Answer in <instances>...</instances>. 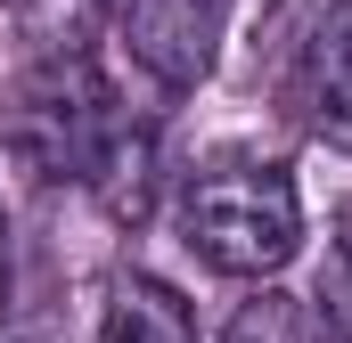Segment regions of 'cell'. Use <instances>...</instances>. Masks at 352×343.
Masks as SVG:
<instances>
[{
    "instance_id": "cell-1",
    "label": "cell",
    "mask_w": 352,
    "mask_h": 343,
    "mask_svg": "<svg viewBox=\"0 0 352 343\" xmlns=\"http://www.w3.org/2000/svg\"><path fill=\"white\" fill-rule=\"evenodd\" d=\"M173 229L205 270L270 286L287 261L303 254V188H295V172L270 164V156H221V164L180 180Z\"/></svg>"
},
{
    "instance_id": "cell-2",
    "label": "cell",
    "mask_w": 352,
    "mask_h": 343,
    "mask_svg": "<svg viewBox=\"0 0 352 343\" xmlns=\"http://www.w3.org/2000/svg\"><path fill=\"white\" fill-rule=\"evenodd\" d=\"M131 115L115 106V90L90 66V49H50V58H33V74L16 90L8 147L41 172V180H90V164L107 156V139Z\"/></svg>"
},
{
    "instance_id": "cell-3",
    "label": "cell",
    "mask_w": 352,
    "mask_h": 343,
    "mask_svg": "<svg viewBox=\"0 0 352 343\" xmlns=\"http://www.w3.org/2000/svg\"><path fill=\"white\" fill-rule=\"evenodd\" d=\"M230 41V0H123V49L156 90H197Z\"/></svg>"
},
{
    "instance_id": "cell-4",
    "label": "cell",
    "mask_w": 352,
    "mask_h": 343,
    "mask_svg": "<svg viewBox=\"0 0 352 343\" xmlns=\"http://www.w3.org/2000/svg\"><path fill=\"white\" fill-rule=\"evenodd\" d=\"M90 343H205L197 311L156 270H107L90 294Z\"/></svg>"
},
{
    "instance_id": "cell-5",
    "label": "cell",
    "mask_w": 352,
    "mask_h": 343,
    "mask_svg": "<svg viewBox=\"0 0 352 343\" xmlns=\"http://www.w3.org/2000/svg\"><path fill=\"white\" fill-rule=\"evenodd\" d=\"M295 106H303V123H311L328 147L352 156V8L328 16V25L295 49Z\"/></svg>"
},
{
    "instance_id": "cell-6",
    "label": "cell",
    "mask_w": 352,
    "mask_h": 343,
    "mask_svg": "<svg viewBox=\"0 0 352 343\" xmlns=\"http://www.w3.org/2000/svg\"><path fill=\"white\" fill-rule=\"evenodd\" d=\"M156 180H164V172H156V131H148V123H123V131L107 139V156L90 164L82 188L107 204V213H115V221H148Z\"/></svg>"
},
{
    "instance_id": "cell-7",
    "label": "cell",
    "mask_w": 352,
    "mask_h": 343,
    "mask_svg": "<svg viewBox=\"0 0 352 343\" xmlns=\"http://www.w3.org/2000/svg\"><path fill=\"white\" fill-rule=\"evenodd\" d=\"M221 343H328V335H320V319H311V303H303V294L254 286V294L230 311Z\"/></svg>"
},
{
    "instance_id": "cell-8",
    "label": "cell",
    "mask_w": 352,
    "mask_h": 343,
    "mask_svg": "<svg viewBox=\"0 0 352 343\" xmlns=\"http://www.w3.org/2000/svg\"><path fill=\"white\" fill-rule=\"evenodd\" d=\"M311 319H320L328 343H352V213H336V229H328V261H320Z\"/></svg>"
},
{
    "instance_id": "cell-9",
    "label": "cell",
    "mask_w": 352,
    "mask_h": 343,
    "mask_svg": "<svg viewBox=\"0 0 352 343\" xmlns=\"http://www.w3.org/2000/svg\"><path fill=\"white\" fill-rule=\"evenodd\" d=\"M25 25H33L41 58H50V49H90V25H98V0H25Z\"/></svg>"
},
{
    "instance_id": "cell-10",
    "label": "cell",
    "mask_w": 352,
    "mask_h": 343,
    "mask_svg": "<svg viewBox=\"0 0 352 343\" xmlns=\"http://www.w3.org/2000/svg\"><path fill=\"white\" fill-rule=\"evenodd\" d=\"M0 303H8V213H0Z\"/></svg>"
}]
</instances>
